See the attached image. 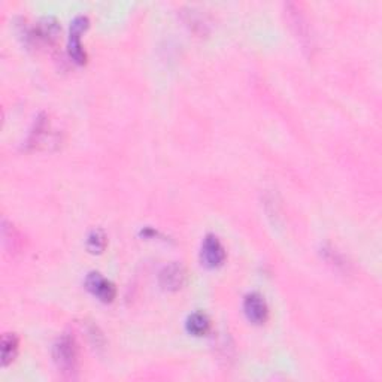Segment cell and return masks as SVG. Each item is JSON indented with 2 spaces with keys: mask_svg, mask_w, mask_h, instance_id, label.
<instances>
[{
  "mask_svg": "<svg viewBox=\"0 0 382 382\" xmlns=\"http://www.w3.org/2000/svg\"><path fill=\"white\" fill-rule=\"evenodd\" d=\"M200 257H202V263L209 269L218 267L225 263L226 249L216 235H208L203 239Z\"/></svg>",
  "mask_w": 382,
  "mask_h": 382,
  "instance_id": "7a4b0ae2",
  "label": "cell"
},
{
  "mask_svg": "<svg viewBox=\"0 0 382 382\" xmlns=\"http://www.w3.org/2000/svg\"><path fill=\"white\" fill-rule=\"evenodd\" d=\"M187 274L181 265H169L166 266L160 274V284L166 290H180L185 284Z\"/></svg>",
  "mask_w": 382,
  "mask_h": 382,
  "instance_id": "52a82bcc",
  "label": "cell"
},
{
  "mask_svg": "<svg viewBox=\"0 0 382 382\" xmlns=\"http://www.w3.org/2000/svg\"><path fill=\"white\" fill-rule=\"evenodd\" d=\"M86 287L93 296H96L102 302L109 303L115 299V285L99 272L88 274L86 278Z\"/></svg>",
  "mask_w": 382,
  "mask_h": 382,
  "instance_id": "277c9868",
  "label": "cell"
},
{
  "mask_svg": "<svg viewBox=\"0 0 382 382\" xmlns=\"http://www.w3.org/2000/svg\"><path fill=\"white\" fill-rule=\"evenodd\" d=\"M87 247L91 253H102L106 247V236L102 230H93L87 240Z\"/></svg>",
  "mask_w": 382,
  "mask_h": 382,
  "instance_id": "30bf717a",
  "label": "cell"
},
{
  "mask_svg": "<svg viewBox=\"0 0 382 382\" xmlns=\"http://www.w3.org/2000/svg\"><path fill=\"white\" fill-rule=\"evenodd\" d=\"M185 329L193 336H203L211 329V320L208 318L207 314L203 312H193L187 321H185Z\"/></svg>",
  "mask_w": 382,
  "mask_h": 382,
  "instance_id": "ba28073f",
  "label": "cell"
},
{
  "mask_svg": "<svg viewBox=\"0 0 382 382\" xmlns=\"http://www.w3.org/2000/svg\"><path fill=\"white\" fill-rule=\"evenodd\" d=\"M60 32L59 23L54 18H42V20L36 24L35 29L30 32V38L36 42L42 44H52L57 39Z\"/></svg>",
  "mask_w": 382,
  "mask_h": 382,
  "instance_id": "8992f818",
  "label": "cell"
},
{
  "mask_svg": "<svg viewBox=\"0 0 382 382\" xmlns=\"http://www.w3.org/2000/svg\"><path fill=\"white\" fill-rule=\"evenodd\" d=\"M18 338L14 333H6L2 338V365L8 366L18 352Z\"/></svg>",
  "mask_w": 382,
  "mask_h": 382,
  "instance_id": "9c48e42d",
  "label": "cell"
},
{
  "mask_svg": "<svg viewBox=\"0 0 382 382\" xmlns=\"http://www.w3.org/2000/svg\"><path fill=\"white\" fill-rule=\"evenodd\" d=\"M54 363L64 376L72 378L78 372L79 351L78 343L72 334H63L55 342L52 350Z\"/></svg>",
  "mask_w": 382,
  "mask_h": 382,
  "instance_id": "6da1fadb",
  "label": "cell"
},
{
  "mask_svg": "<svg viewBox=\"0 0 382 382\" xmlns=\"http://www.w3.org/2000/svg\"><path fill=\"white\" fill-rule=\"evenodd\" d=\"M244 312L247 318L254 324H265L269 318V307L263 296L251 293L244 300Z\"/></svg>",
  "mask_w": 382,
  "mask_h": 382,
  "instance_id": "5b68a950",
  "label": "cell"
},
{
  "mask_svg": "<svg viewBox=\"0 0 382 382\" xmlns=\"http://www.w3.org/2000/svg\"><path fill=\"white\" fill-rule=\"evenodd\" d=\"M88 27V18L84 15H78L75 20L70 23V33H69V54L70 57L78 64H84L87 60V54L81 45V33Z\"/></svg>",
  "mask_w": 382,
  "mask_h": 382,
  "instance_id": "3957f363",
  "label": "cell"
}]
</instances>
